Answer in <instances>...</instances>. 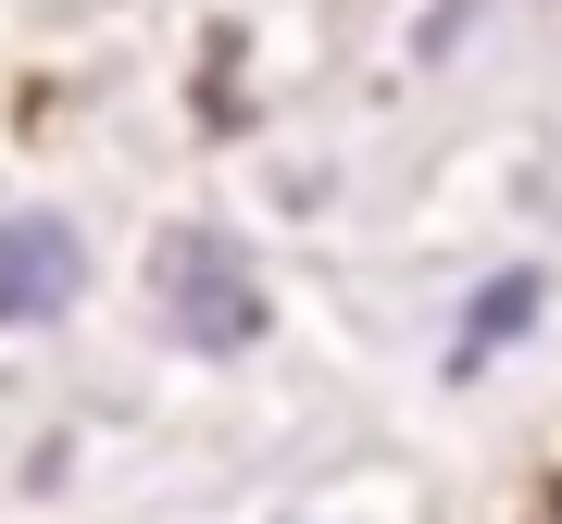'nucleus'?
I'll return each mask as SVG.
<instances>
[{
    "label": "nucleus",
    "mask_w": 562,
    "mask_h": 524,
    "mask_svg": "<svg viewBox=\"0 0 562 524\" xmlns=\"http://www.w3.org/2000/svg\"><path fill=\"white\" fill-rule=\"evenodd\" d=\"M162 312H176V338H201L213 363L250 350L262 338V287H250L238 238H176V250H162Z\"/></svg>",
    "instance_id": "f257e3e1"
},
{
    "label": "nucleus",
    "mask_w": 562,
    "mask_h": 524,
    "mask_svg": "<svg viewBox=\"0 0 562 524\" xmlns=\"http://www.w3.org/2000/svg\"><path fill=\"white\" fill-rule=\"evenodd\" d=\"M76 287H88V250H76L63 213H13V225H0V324L76 312Z\"/></svg>",
    "instance_id": "f03ea898"
},
{
    "label": "nucleus",
    "mask_w": 562,
    "mask_h": 524,
    "mask_svg": "<svg viewBox=\"0 0 562 524\" xmlns=\"http://www.w3.org/2000/svg\"><path fill=\"white\" fill-rule=\"evenodd\" d=\"M525 312H538V275H501V287H475V312H462V363H487L501 338H525Z\"/></svg>",
    "instance_id": "7ed1b4c3"
}]
</instances>
